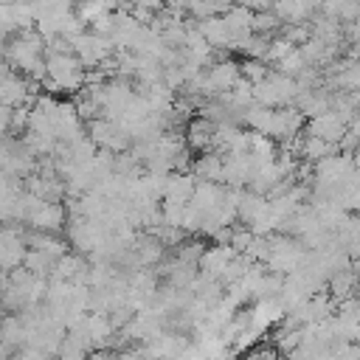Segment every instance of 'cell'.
Masks as SVG:
<instances>
[{
  "instance_id": "cell-5",
  "label": "cell",
  "mask_w": 360,
  "mask_h": 360,
  "mask_svg": "<svg viewBox=\"0 0 360 360\" xmlns=\"http://www.w3.org/2000/svg\"><path fill=\"white\" fill-rule=\"evenodd\" d=\"M352 158H354V166H357V169H360V146H357V149H354V155H352Z\"/></svg>"
},
{
  "instance_id": "cell-6",
  "label": "cell",
  "mask_w": 360,
  "mask_h": 360,
  "mask_svg": "<svg viewBox=\"0 0 360 360\" xmlns=\"http://www.w3.org/2000/svg\"><path fill=\"white\" fill-rule=\"evenodd\" d=\"M354 59L360 62V42H354Z\"/></svg>"
},
{
  "instance_id": "cell-4",
  "label": "cell",
  "mask_w": 360,
  "mask_h": 360,
  "mask_svg": "<svg viewBox=\"0 0 360 360\" xmlns=\"http://www.w3.org/2000/svg\"><path fill=\"white\" fill-rule=\"evenodd\" d=\"M211 124L208 121H197V124H191V129H188V141H191V146H208L214 138H211Z\"/></svg>"
},
{
  "instance_id": "cell-3",
  "label": "cell",
  "mask_w": 360,
  "mask_h": 360,
  "mask_svg": "<svg viewBox=\"0 0 360 360\" xmlns=\"http://www.w3.org/2000/svg\"><path fill=\"white\" fill-rule=\"evenodd\" d=\"M332 149L335 146H329L326 141H321L315 135H307V141H304V158H309V160H323L332 155Z\"/></svg>"
},
{
  "instance_id": "cell-2",
  "label": "cell",
  "mask_w": 360,
  "mask_h": 360,
  "mask_svg": "<svg viewBox=\"0 0 360 360\" xmlns=\"http://www.w3.org/2000/svg\"><path fill=\"white\" fill-rule=\"evenodd\" d=\"M338 84L346 87V90H354L360 93V62H349V65H340V73H338Z\"/></svg>"
},
{
  "instance_id": "cell-1",
  "label": "cell",
  "mask_w": 360,
  "mask_h": 360,
  "mask_svg": "<svg viewBox=\"0 0 360 360\" xmlns=\"http://www.w3.org/2000/svg\"><path fill=\"white\" fill-rule=\"evenodd\" d=\"M346 129H349V124H346L335 110H326V112H321V115H315V118L309 121V132H312L315 138L326 141L329 146H338L340 138L346 135Z\"/></svg>"
}]
</instances>
